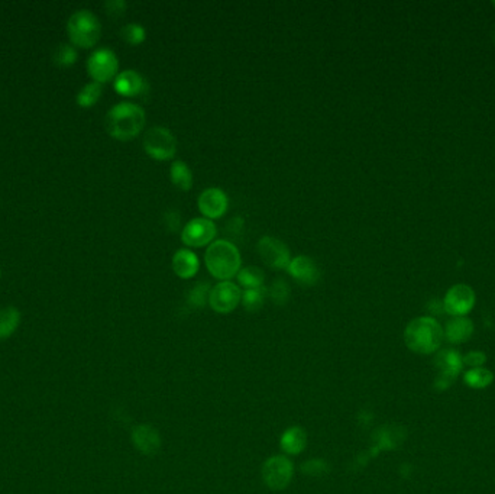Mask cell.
<instances>
[{"instance_id":"obj_1","label":"cell","mask_w":495,"mask_h":494,"mask_svg":"<svg viewBox=\"0 0 495 494\" xmlns=\"http://www.w3.org/2000/svg\"><path fill=\"white\" fill-rule=\"evenodd\" d=\"M106 131L119 141L135 138L145 126V111L139 104L120 102L107 112L104 121Z\"/></svg>"},{"instance_id":"obj_2","label":"cell","mask_w":495,"mask_h":494,"mask_svg":"<svg viewBox=\"0 0 495 494\" xmlns=\"http://www.w3.org/2000/svg\"><path fill=\"white\" fill-rule=\"evenodd\" d=\"M204 263L209 273L221 282H230L241 270V254L235 244L218 240L209 245L204 254Z\"/></svg>"},{"instance_id":"obj_3","label":"cell","mask_w":495,"mask_h":494,"mask_svg":"<svg viewBox=\"0 0 495 494\" xmlns=\"http://www.w3.org/2000/svg\"><path fill=\"white\" fill-rule=\"evenodd\" d=\"M443 339V329L433 317L413 319L404 331L405 345L417 354L435 352Z\"/></svg>"},{"instance_id":"obj_4","label":"cell","mask_w":495,"mask_h":494,"mask_svg":"<svg viewBox=\"0 0 495 494\" xmlns=\"http://www.w3.org/2000/svg\"><path fill=\"white\" fill-rule=\"evenodd\" d=\"M67 31L76 47L92 48L100 39L102 25L95 13L88 9H81L73 13L69 19Z\"/></svg>"},{"instance_id":"obj_5","label":"cell","mask_w":495,"mask_h":494,"mask_svg":"<svg viewBox=\"0 0 495 494\" xmlns=\"http://www.w3.org/2000/svg\"><path fill=\"white\" fill-rule=\"evenodd\" d=\"M144 151L154 160L165 161L173 158L177 153V139L164 126H154L144 135Z\"/></svg>"},{"instance_id":"obj_6","label":"cell","mask_w":495,"mask_h":494,"mask_svg":"<svg viewBox=\"0 0 495 494\" xmlns=\"http://www.w3.org/2000/svg\"><path fill=\"white\" fill-rule=\"evenodd\" d=\"M263 480L274 491L284 490L293 480L294 465L284 455H274L263 465Z\"/></svg>"},{"instance_id":"obj_7","label":"cell","mask_w":495,"mask_h":494,"mask_svg":"<svg viewBox=\"0 0 495 494\" xmlns=\"http://www.w3.org/2000/svg\"><path fill=\"white\" fill-rule=\"evenodd\" d=\"M119 61L116 54L109 48L95 51L88 60V71L96 83H106L118 74Z\"/></svg>"},{"instance_id":"obj_8","label":"cell","mask_w":495,"mask_h":494,"mask_svg":"<svg viewBox=\"0 0 495 494\" xmlns=\"http://www.w3.org/2000/svg\"><path fill=\"white\" fill-rule=\"evenodd\" d=\"M242 300V291L238 284L232 282H221L210 290L209 305L218 313H230L238 308Z\"/></svg>"},{"instance_id":"obj_9","label":"cell","mask_w":495,"mask_h":494,"mask_svg":"<svg viewBox=\"0 0 495 494\" xmlns=\"http://www.w3.org/2000/svg\"><path fill=\"white\" fill-rule=\"evenodd\" d=\"M258 252H260L263 261L274 270H284L291 261L287 245L274 236H263L258 241Z\"/></svg>"},{"instance_id":"obj_10","label":"cell","mask_w":495,"mask_h":494,"mask_svg":"<svg viewBox=\"0 0 495 494\" xmlns=\"http://www.w3.org/2000/svg\"><path fill=\"white\" fill-rule=\"evenodd\" d=\"M216 232L218 228L211 219L195 218L183 228L181 241L187 247H204L213 241Z\"/></svg>"},{"instance_id":"obj_11","label":"cell","mask_w":495,"mask_h":494,"mask_svg":"<svg viewBox=\"0 0 495 494\" xmlns=\"http://www.w3.org/2000/svg\"><path fill=\"white\" fill-rule=\"evenodd\" d=\"M475 305V293L466 284H456L450 287L445 296L443 308L454 316L466 315Z\"/></svg>"},{"instance_id":"obj_12","label":"cell","mask_w":495,"mask_h":494,"mask_svg":"<svg viewBox=\"0 0 495 494\" xmlns=\"http://www.w3.org/2000/svg\"><path fill=\"white\" fill-rule=\"evenodd\" d=\"M228 205L229 200L226 193L218 187L206 188L204 191H202V195L197 199L199 210L207 219H218L223 217L225 212L228 210Z\"/></svg>"},{"instance_id":"obj_13","label":"cell","mask_w":495,"mask_h":494,"mask_svg":"<svg viewBox=\"0 0 495 494\" xmlns=\"http://www.w3.org/2000/svg\"><path fill=\"white\" fill-rule=\"evenodd\" d=\"M287 271L297 283L303 286H313L320 278L319 266L307 255H298L295 259H291Z\"/></svg>"},{"instance_id":"obj_14","label":"cell","mask_w":495,"mask_h":494,"mask_svg":"<svg viewBox=\"0 0 495 494\" xmlns=\"http://www.w3.org/2000/svg\"><path fill=\"white\" fill-rule=\"evenodd\" d=\"M132 442L135 448L146 457H154L161 449L160 432L153 425H139L132 432Z\"/></svg>"},{"instance_id":"obj_15","label":"cell","mask_w":495,"mask_h":494,"mask_svg":"<svg viewBox=\"0 0 495 494\" xmlns=\"http://www.w3.org/2000/svg\"><path fill=\"white\" fill-rule=\"evenodd\" d=\"M435 362L436 367L442 371L439 376V387L445 389L458 377L462 369V358L456 351L445 350L436 355Z\"/></svg>"},{"instance_id":"obj_16","label":"cell","mask_w":495,"mask_h":494,"mask_svg":"<svg viewBox=\"0 0 495 494\" xmlns=\"http://www.w3.org/2000/svg\"><path fill=\"white\" fill-rule=\"evenodd\" d=\"M115 90L126 97H134L145 93L148 84L145 78L135 70H125L115 78Z\"/></svg>"},{"instance_id":"obj_17","label":"cell","mask_w":495,"mask_h":494,"mask_svg":"<svg viewBox=\"0 0 495 494\" xmlns=\"http://www.w3.org/2000/svg\"><path fill=\"white\" fill-rule=\"evenodd\" d=\"M200 267L199 256L190 249H179L173 256V270L180 278H190L196 275Z\"/></svg>"},{"instance_id":"obj_18","label":"cell","mask_w":495,"mask_h":494,"mask_svg":"<svg viewBox=\"0 0 495 494\" xmlns=\"http://www.w3.org/2000/svg\"><path fill=\"white\" fill-rule=\"evenodd\" d=\"M279 445H281V449L288 455L301 454L307 445V435L305 432V429H301L298 426L288 427L281 435Z\"/></svg>"},{"instance_id":"obj_19","label":"cell","mask_w":495,"mask_h":494,"mask_svg":"<svg viewBox=\"0 0 495 494\" xmlns=\"http://www.w3.org/2000/svg\"><path fill=\"white\" fill-rule=\"evenodd\" d=\"M473 332V324L470 319L463 316H456L447 322L446 329L443 331L445 338L452 343H462L470 338Z\"/></svg>"},{"instance_id":"obj_20","label":"cell","mask_w":495,"mask_h":494,"mask_svg":"<svg viewBox=\"0 0 495 494\" xmlns=\"http://www.w3.org/2000/svg\"><path fill=\"white\" fill-rule=\"evenodd\" d=\"M169 177H171V181H173L174 186L179 187L180 190L187 191V190H190L193 187L191 170L181 160H177V161H174L173 164H171Z\"/></svg>"},{"instance_id":"obj_21","label":"cell","mask_w":495,"mask_h":494,"mask_svg":"<svg viewBox=\"0 0 495 494\" xmlns=\"http://www.w3.org/2000/svg\"><path fill=\"white\" fill-rule=\"evenodd\" d=\"M20 313L16 308H5L0 310V339L9 338L19 327Z\"/></svg>"},{"instance_id":"obj_22","label":"cell","mask_w":495,"mask_h":494,"mask_svg":"<svg viewBox=\"0 0 495 494\" xmlns=\"http://www.w3.org/2000/svg\"><path fill=\"white\" fill-rule=\"evenodd\" d=\"M267 296H268V290L264 286L255 287V289H245V291L242 293L241 302L248 312H258L264 306Z\"/></svg>"},{"instance_id":"obj_23","label":"cell","mask_w":495,"mask_h":494,"mask_svg":"<svg viewBox=\"0 0 495 494\" xmlns=\"http://www.w3.org/2000/svg\"><path fill=\"white\" fill-rule=\"evenodd\" d=\"M264 280H265L264 271L258 267H253V266L245 267V268L239 270V273H238V282L245 289L261 287V286H264Z\"/></svg>"},{"instance_id":"obj_24","label":"cell","mask_w":495,"mask_h":494,"mask_svg":"<svg viewBox=\"0 0 495 494\" xmlns=\"http://www.w3.org/2000/svg\"><path fill=\"white\" fill-rule=\"evenodd\" d=\"M102 84L92 81L89 84H85L84 88L78 92L77 95V103L81 107H92L97 103V100L102 97Z\"/></svg>"},{"instance_id":"obj_25","label":"cell","mask_w":495,"mask_h":494,"mask_svg":"<svg viewBox=\"0 0 495 494\" xmlns=\"http://www.w3.org/2000/svg\"><path fill=\"white\" fill-rule=\"evenodd\" d=\"M210 284L209 283H197L193 286L187 294V302L193 308H204L209 303L210 297Z\"/></svg>"},{"instance_id":"obj_26","label":"cell","mask_w":495,"mask_h":494,"mask_svg":"<svg viewBox=\"0 0 495 494\" xmlns=\"http://www.w3.org/2000/svg\"><path fill=\"white\" fill-rule=\"evenodd\" d=\"M268 296L272 299V302L278 306L286 305L290 299V286L283 278H277V280L272 282L270 290H268Z\"/></svg>"},{"instance_id":"obj_27","label":"cell","mask_w":495,"mask_h":494,"mask_svg":"<svg viewBox=\"0 0 495 494\" xmlns=\"http://www.w3.org/2000/svg\"><path fill=\"white\" fill-rule=\"evenodd\" d=\"M465 381L470 387L484 389L492 381V373L484 369H473L465 376Z\"/></svg>"},{"instance_id":"obj_28","label":"cell","mask_w":495,"mask_h":494,"mask_svg":"<svg viewBox=\"0 0 495 494\" xmlns=\"http://www.w3.org/2000/svg\"><path fill=\"white\" fill-rule=\"evenodd\" d=\"M120 36L131 46H138L145 39L146 31L139 24H127L120 29Z\"/></svg>"},{"instance_id":"obj_29","label":"cell","mask_w":495,"mask_h":494,"mask_svg":"<svg viewBox=\"0 0 495 494\" xmlns=\"http://www.w3.org/2000/svg\"><path fill=\"white\" fill-rule=\"evenodd\" d=\"M55 62L58 64V66H71V64L76 62L77 60V51L74 47L69 46V44H61L57 51H55Z\"/></svg>"},{"instance_id":"obj_30","label":"cell","mask_w":495,"mask_h":494,"mask_svg":"<svg viewBox=\"0 0 495 494\" xmlns=\"http://www.w3.org/2000/svg\"><path fill=\"white\" fill-rule=\"evenodd\" d=\"M328 471H329L328 464L321 460H312V461H307L306 464H303V472L309 476H321Z\"/></svg>"},{"instance_id":"obj_31","label":"cell","mask_w":495,"mask_h":494,"mask_svg":"<svg viewBox=\"0 0 495 494\" xmlns=\"http://www.w3.org/2000/svg\"><path fill=\"white\" fill-rule=\"evenodd\" d=\"M104 8L111 16H120L126 11V2L123 0H109V2L104 4Z\"/></svg>"},{"instance_id":"obj_32","label":"cell","mask_w":495,"mask_h":494,"mask_svg":"<svg viewBox=\"0 0 495 494\" xmlns=\"http://www.w3.org/2000/svg\"><path fill=\"white\" fill-rule=\"evenodd\" d=\"M485 361V355L482 352H470L463 358V362L466 365H470V367H478V365L484 364Z\"/></svg>"},{"instance_id":"obj_33","label":"cell","mask_w":495,"mask_h":494,"mask_svg":"<svg viewBox=\"0 0 495 494\" xmlns=\"http://www.w3.org/2000/svg\"><path fill=\"white\" fill-rule=\"evenodd\" d=\"M492 5H494V6H495V2H492Z\"/></svg>"},{"instance_id":"obj_34","label":"cell","mask_w":495,"mask_h":494,"mask_svg":"<svg viewBox=\"0 0 495 494\" xmlns=\"http://www.w3.org/2000/svg\"><path fill=\"white\" fill-rule=\"evenodd\" d=\"M0 274H2V273H0Z\"/></svg>"}]
</instances>
